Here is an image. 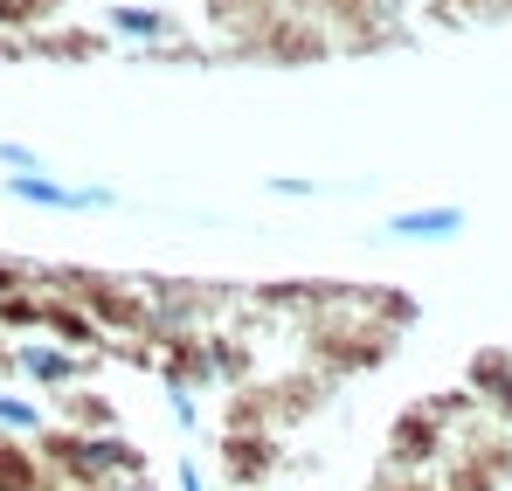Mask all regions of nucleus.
<instances>
[{
    "mask_svg": "<svg viewBox=\"0 0 512 491\" xmlns=\"http://www.w3.org/2000/svg\"><path fill=\"white\" fill-rule=\"evenodd\" d=\"M35 443H42L35 457L49 464V478H63L70 491H97V485H111V478L146 471V450L132 436H118V429H49Z\"/></svg>",
    "mask_w": 512,
    "mask_h": 491,
    "instance_id": "1",
    "label": "nucleus"
},
{
    "mask_svg": "<svg viewBox=\"0 0 512 491\" xmlns=\"http://www.w3.org/2000/svg\"><path fill=\"white\" fill-rule=\"evenodd\" d=\"M0 367H7V381H21V388H35V395H70V388L90 381L97 353H77V346H63V339H49V332H21V339L0 346Z\"/></svg>",
    "mask_w": 512,
    "mask_h": 491,
    "instance_id": "2",
    "label": "nucleus"
},
{
    "mask_svg": "<svg viewBox=\"0 0 512 491\" xmlns=\"http://www.w3.org/2000/svg\"><path fill=\"white\" fill-rule=\"evenodd\" d=\"M0 194L14 208H42V215H104V208H118V187L63 180V173H0Z\"/></svg>",
    "mask_w": 512,
    "mask_h": 491,
    "instance_id": "3",
    "label": "nucleus"
},
{
    "mask_svg": "<svg viewBox=\"0 0 512 491\" xmlns=\"http://www.w3.org/2000/svg\"><path fill=\"white\" fill-rule=\"evenodd\" d=\"M97 28L125 49H160V42H180V14L160 7V0H111L97 14Z\"/></svg>",
    "mask_w": 512,
    "mask_h": 491,
    "instance_id": "4",
    "label": "nucleus"
},
{
    "mask_svg": "<svg viewBox=\"0 0 512 491\" xmlns=\"http://www.w3.org/2000/svg\"><path fill=\"white\" fill-rule=\"evenodd\" d=\"M464 229H471V215H464L457 201H429V208H395V215L381 222V243L429 249V243H457Z\"/></svg>",
    "mask_w": 512,
    "mask_h": 491,
    "instance_id": "5",
    "label": "nucleus"
},
{
    "mask_svg": "<svg viewBox=\"0 0 512 491\" xmlns=\"http://www.w3.org/2000/svg\"><path fill=\"white\" fill-rule=\"evenodd\" d=\"M443 450H450V429H443V415L429 409V402H416V409L395 422V436H388V457H395L402 471H423Z\"/></svg>",
    "mask_w": 512,
    "mask_h": 491,
    "instance_id": "6",
    "label": "nucleus"
},
{
    "mask_svg": "<svg viewBox=\"0 0 512 491\" xmlns=\"http://www.w3.org/2000/svg\"><path fill=\"white\" fill-rule=\"evenodd\" d=\"M464 395L492 415V422H506V429H512V353H506V346L471 353V367H464Z\"/></svg>",
    "mask_w": 512,
    "mask_h": 491,
    "instance_id": "7",
    "label": "nucleus"
},
{
    "mask_svg": "<svg viewBox=\"0 0 512 491\" xmlns=\"http://www.w3.org/2000/svg\"><path fill=\"white\" fill-rule=\"evenodd\" d=\"M326 7V21H333V35H353V21H374L367 35H374V49L381 42H402V14H409V0H319Z\"/></svg>",
    "mask_w": 512,
    "mask_h": 491,
    "instance_id": "8",
    "label": "nucleus"
},
{
    "mask_svg": "<svg viewBox=\"0 0 512 491\" xmlns=\"http://www.w3.org/2000/svg\"><path fill=\"white\" fill-rule=\"evenodd\" d=\"M111 49L104 28H35L28 35V56H49V63H97Z\"/></svg>",
    "mask_w": 512,
    "mask_h": 491,
    "instance_id": "9",
    "label": "nucleus"
},
{
    "mask_svg": "<svg viewBox=\"0 0 512 491\" xmlns=\"http://www.w3.org/2000/svg\"><path fill=\"white\" fill-rule=\"evenodd\" d=\"M0 436H14V443L49 436V402H42L35 388H7V381H0Z\"/></svg>",
    "mask_w": 512,
    "mask_h": 491,
    "instance_id": "10",
    "label": "nucleus"
},
{
    "mask_svg": "<svg viewBox=\"0 0 512 491\" xmlns=\"http://www.w3.org/2000/svg\"><path fill=\"white\" fill-rule=\"evenodd\" d=\"M0 491H49V464L14 436H0Z\"/></svg>",
    "mask_w": 512,
    "mask_h": 491,
    "instance_id": "11",
    "label": "nucleus"
},
{
    "mask_svg": "<svg viewBox=\"0 0 512 491\" xmlns=\"http://www.w3.org/2000/svg\"><path fill=\"white\" fill-rule=\"evenodd\" d=\"M70 0H0V28L7 35H35V28H56Z\"/></svg>",
    "mask_w": 512,
    "mask_h": 491,
    "instance_id": "12",
    "label": "nucleus"
},
{
    "mask_svg": "<svg viewBox=\"0 0 512 491\" xmlns=\"http://www.w3.org/2000/svg\"><path fill=\"white\" fill-rule=\"evenodd\" d=\"M0 332H7V339H21V332H42V298H35L28 284L0 298Z\"/></svg>",
    "mask_w": 512,
    "mask_h": 491,
    "instance_id": "13",
    "label": "nucleus"
},
{
    "mask_svg": "<svg viewBox=\"0 0 512 491\" xmlns=\"http://www.w3.org/2000/svg\"><path fill=\"white\" fill-rule=\"evenodd\" d=\"M512 14V0H436V21H506Z\"/></svg>",
    "mask_w": 512,
    "mask_h": 491,
    "instance_id": "14",
    "label": "nucleus"
},
{
    "mask_svg": "<svg viewBox=\"0 0 512 491\" xmlns=\"http://www.w3.org/2000/svg\"><path fill=\"white\" fill-rule=\"evenodd\" d=\"M160 395H167V415L180 436H201V395L194 388H180V381H160Z\"/></svg>",
    "mask_w": 512,
    "mask_h": 491,
    "instance_id": "15",
    "label": "nucleus"
},
{
    "mask_svg": "<svg viewBox=\"0 0 512 491\" xmlns=\"http://www.w3.org/2000/svg\"><path fill=\"white\" fill-rule=\"evenodd\" d=\"M0 173H49V160L28 139H0Z\"/></svg>",
    "mask_w": 512,
    "mask_h": 491,
    "instance_id": "16",
    "label": "nucleus"
},
{
    "mask_svg": "<svg viewBox=\"0 0 512 491\" xmlns=\"http://www.w3.org/2000/svg\"><path fill=\"white\" fill-rule=\"evenodd\" d=\"M270 194H277V201H312V194H326V187L305 180V173H270Z\"/></svg>",
    "mask_w": 512,
    "mask_h": 491,
    "instance_id": "17",
    "label": "nucleus"
},
{
    "mask_svg": "<svg viewBox=\"0 0 512 491\" xmlns=\"http://www.w3.org/2000/svg\"><path fill=\"white\" fill-rule=\"evenodd\" d=\"M173 491H215L208 485V464L201 457H173Z\"/></svg>",
    "mask_w": 512,
    "mask_h": 491,
    "instance_id": "18",
    "label": "nucleus"
},
{
    "mask_svg": "<svg viewBox=\"0 0 512 491\" xmlns=\"http://www.w3.org/2000/svg\"><path fill=\"white\" fill-rule=\"evenodd\" d=\"M97 491H167V485H153V471H132V478H111V485H97Z\"/></svg>",
    "mask_w": 512,
    "mask_h": 491,
    "instance_id": "19",
    "label": "nucleus"
},
{
    "mask_svg": "<svg viewBox=\"0 0 512 491\" xmlns=\"http://www.w3.org/2000/svg\"><path fill=\"white\" fill-rule=\"evenodd\" d=\"M402 491H443V485H402Z\"/></svg>",
    "mask_w": 512,
    "mask_h": 491,
    "instance_id": "20",
    "label": "nucleus"
},
{
    "mask_svg": "<svg viewBox=\"0 0 512 491\" xmlns=\"http://www.w3.org/2000/svg\"><path fill=\"white\" fill-rule=\"evenodd\" d=\"M284 491H298V485H284Z\"/></svg>",
    "mask_w": 512,
    "mask_h": 491,
    "instance_id": "21",
    "label": "nucleus"
}]
</instances>
